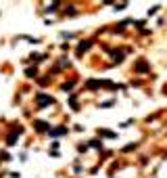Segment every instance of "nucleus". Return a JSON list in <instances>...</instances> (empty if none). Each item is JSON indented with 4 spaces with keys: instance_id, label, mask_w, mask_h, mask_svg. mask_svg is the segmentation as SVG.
I'll use <instances>...</instances> for the list:
<instances>
[{
    "instance_id": "nucleus-1",
    "label": "nucleus",
    "mask_w": 167,
    "mask_h": 178,
    "mask_svg": "<svg viewBox=\"0 0 167 178\" xmlns=\"http://www.w3.org/2000/svg\"><path fill=\"white\" fill-rule=\"evenodd\" d=\"M38 103H40V107H46L48 103H52V97H46V94H38Z\"/></svg>"
},
{
    "instance_id": "nucleus-2",
    "label": "nucleus",
    "mask_w": 167,
    "mask_h": 178,
    "mask_svg": "<svg viewBox=\"0 0 167 178\" xmlns=\"http://www.w3.org/2000/svg\"><path fill=\"white\" fill-rule=\"evenodd\" d=\"M46 128H48V126H46L44 122H38V130H46Z\"/></svg>"
}]
</instances>
